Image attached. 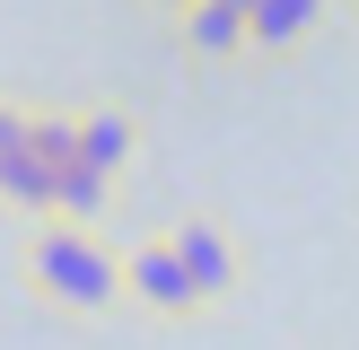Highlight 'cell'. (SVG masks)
Returning a JSON list of instances; mask_svg holds the SVG:
<instances>
[{"mask_svg": "<svg viewBox=\"0 0 359 350\" xmlns=\"http://www.w3.org/2000/svg\"><path fill=\"white\" fill-rule=\"evenodd\" d=\"M351 35H359V0H351Z\"/></svg>", "mask_w": 359, "mask_h": 350, "instance_id": "12", "label": "cell"}, {"mask_svg": "<svg viewBox=\"0 0 359 350\" xmlns=\"http://www.w3.org/2000/svg\"><path fill=\"white\" fill-rule=\"evenodd\" d=\"M105 210H114V175H97V167H53V219H70V227H105Z\"/></svg>", "mask_w": 359, "mask_h": 350, "instance_id": "8", "label": "cell"}, {"mask_svg": "<svg viewBox=\"0 0 359 350\" xmlns=\"http://www.w3.org/2000/svg\"><path fill=\"white\" fill-rule=\"evenodd\" d=\"M18 280H27L44 307H62V315H114V307H123L114 245H105L97 227H70V219H27Z\"/></svg>", "mask_w": 359, "mask_h": 350, "instance_id": "1", "label": "cell"}, {"mask_svg": "<svg viewBox=\"0 0 359 350\" xmlns=\"http://www.w3.org/2000/svg\"><path fill=\"white\" fill-rule=\"evenodd\" d=\"M18 140H27L44 167H70V158H79V132H70V114H44V105L27 114V132H18Z\"/></svg>", "mask_w": 359, "mask_h": 350, "instance_id": "9", "label": "cell"}, {"mask_svg": "<svg viewBox=\"0 0 359 350\" xmlns=\"http://www.w3.org/2000/svg\"><path fill=\"white\" fill-rule=\"evenodd\" d=\"M70 132H79V167H97V175H123L140 149V122L123 105H88V114H70Z\"/></svg>", "mask_w": 359, "mask_h": 350, "instance_id": "6", "label": "cell"}, {"mask_svg": "<svg viewBox=\"0 0 359 350\" xmlns=\"http://www.w3.org/2000/svg\"><path fill=\"white\" fill-rule=\"evenodd\" d=\"M167 245H175V272H184L193 307H228V298L245 289V245L228 237L219 219H175Z\"/></svg>", "mask_w": 359, "mask_h": 350, "instance_id": "2", "label": "cell"}, {"mask_svg": "<svg viewBox=\"0 0 359 350\" xmlns=\"http://www.w3.org/2000/svg\"><path fill=\"white\" fill-rule=\"evenodd\" d=\"M0 210H18V219H53V167L27 149V140L0 149Z\"/></svg>", "mask_w": 359, "mask_h": 350, "instance_id": "7", "label": "cell"}, {"mask_svg": "<svg viewBox=\"0 0 359 350\" xmlns=\"http://www.w3.org/2000/svg\"><path fill=\"white\" fill-rule=\"evenodd\" d=\"M114 272H123V307H140L149 324H184V315H202V307H193V289H184V272H175L167 227H158V237H140V245H123Z\"/></svg>", "mask_w": 359, "mask_h": 350, "instance_id": "3", "label": "cell"}, {"mask_svg": "<svg viewBox=\"0 0 359 350\" xmlns=\"http://www.w3.org/2000/svg\"><path fill=\"white\" fill-rule=\"evenodd\" d=\"M149 9H167V18H175V9H184V0H149Z\"/></svg>", "mask_w": 359, "mask_h": 350, "instance_id": "11", "label": "cell"}, {"mask_svg": "<svg viewBox=\"0 0 359 350\" xmlns=\"http://www.w3.org/2000/svg\"><path fill=\"white\" fill-rule=\"evenodd\" d=\"M175 44L202 70L245 62V0H184V9H175Z\"/></svg>", "mask_w": 359, "mask_h": 350, "instance_id": "5", "label": "cell"}, {"mask_svg": "<svg viewBox=\"0 0 359 350\" xmlns=\"http://www.w3.org/2000/svg\"><path fill=\"white\" fill-rule=\"evenodd\" d=\"M18 132H27V105H9V97H0V149H9Z\"/></svg>", "mask_w": 359, "mask_h": 350, "instance_id": "10", "label": "cell"}, {"mask_svg": "<svg viewBox=\"0 0 359 350\" xmlns=\"http://www.w3.org/2000/svg\"><path fill=\"white\" fill-rule=\"evenodd\" d=\"M333 0H245V62H290L325 27Z\"/></svg>", "mask_w": 359, "mask_h": 350, "instance_id": "4", "label": "cell"}]
</instances>
